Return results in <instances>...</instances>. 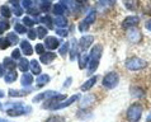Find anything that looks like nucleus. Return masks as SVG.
Returning <instances> with one entry per match:
<instances>
[{
  "label": "nucleus",
  "instance_id": "nucleus-57",
  "mask_svg": "<svg viewBox=\"0 0 151 122\" xmlns=\"http://www.w3.org/2000/svg\"><path fill=\"white\" fill-rule=\"evenodd\" d=\"M8 122H10V121H8Z\"/></svg>",
  "mask_w": 151,
  "mask_h": 122
},
{
  "label": "nucleus",
  "instance_id": "nucleus-34",
  "mask_svg": "<svg viewBox=\"0 0 151 122\" xmlns=\"http://www.w3.org/2000/svg\"><path fill=\"white\" fill-rule=\"evenodd\" d=\"M9 29V22L8 20H0V35Z\"/></svg>",
  "mask_w": 151,
  "mask_h": 122
},
{
  "label": "nucleus",
  "instance_id": "nucleus-33",
  "mask_svg": "<svg viewBox=\"0 0 151 122\" xmlns=\"http://www.w3.org/2000/svg\"><path fill=\"white\" fill-rule=\"evenodd\" d=\"M0 13H1V15L5 17V18H9V17L12 15V12L6 5H3L1 8H0Z\"/></svg>",
  "mask_w": 151,
  "mask_h": 122
},
{
  "label": "nucleus",
  "instance_id": "nucleus-10",
  "mask_svg": "<svg viewBox=\"0 0 151 122\" xmlns=\"http://www.w3.org/2000/svg\"><path fill=\"white\" fill-rule=\"evenodd\" d=\"M140 23V18L136 15H129L124 20H123V23H122V27L126 29H129V28H133V27H136L137 24Z\"/></svg>",
  "mask_w": 151,
  "mask_h": 122
},
{
  "label": "nucleus",
  "instance_id": "nucleus-20",
  "mask_svg": "<svg viewBox=\"0 0 151 122\" xmlns=\"http://www.w3.org/2000/svg\"><path fill=\"white\" fill-rule=\"evenodd\" d=\"M50 75H47V74H41V75H38V78L36 79V83H37V85L38 87H45L46 84H48L50 83Z\"/></svg>",
  "mask_w": 151,
  "mask_h": 122
},
{
  "label": "nucleus",
  "instance_id": "nucleus-6",
  "mask_svg": "<svg viewBox=\"0 0 151 122\" xmlns=\"http://www.w3.org/2000/svg\"><path fill=\"white\" fill-rule=\"evenodd\" d=\"M79 99H80V94H74V95H71L70 98L65 99V100H62V102H60V103H57L56 106L52 108V111H58V109H62V108L70 107L71 104H74L75 102H78Z\"/></svg>",
  "mask_w": 151,
  "mask_h": 122
},
{
  "label": "nucleus",
  "instance_id": "nucleus-5",
  "mask_svg": "<svg viewBox=\"0 0 151 122\" xmlns=\"http://www.w3.org/2000/svg\"><path fill=\"white\" fill-rule=\"evenodd\" d=\"M126 68L131 71H138L147 68V61L142 60L140 57H131L126 61Z\"/></svg>",
  "mask_w": 151,
  "mask_h": 122
},
{
  "label": "nucleus",
  "instance_id": "nucleus-40",
  "mask_svg": "<svg viewBox=\"0 0 151 122\" xmlns=\"http://www.w3.org/2000/svg\"><path fill=\"white\" fill-rule=\"evenodd\" d=\"M99 3L104 6H113L116 4V0H99Z\"/></svg>",
  "mask_w": 151,
  "mask_h": 122
},
{
  "label": "nucleus",
  "instance_id": "nucleus-39",
  "mask_svg": "<svg viewBox=\"0 0 151 122\" xmlns=\"http://www.w3.org/2000/svg\"><path fill=\"white\" fill-rule=\"evenodd\" d=\"M10 46V42L8 41L6 38H0V48L1 50H5Z\"/></svg>",
  "mask_w": 151,
  "mask_h": 122
},
{
  "label": "nucleus",
  "instance_id": "nucleus-26",
  "mask_svg": "<svg viewBox=\"0 0 151 122\" xmlns=\"http://www.w3.org/2000/svg\"><path fill=\"white\" fill-rule=\"evenodd\" d=\"M52 12H53V14H55L56 17H60V15H62L66 12V8L60 3V4H56V5H53Z\"/></svg>",
  "mask_w": 151,
  "mask_h": 122
},
{
  "label": "nucleus",
  "instance_id": "nucleus-48",
  "mask_svg": "<svg viewBox=\"0 0 151 122\" xmlns=\"http://www.w3.org/2000/svg\"><path fill=\"white\" fill-rule=\"evenodd\" d=\"M4 75H5V68L3 64H0V78H4Z\"/></svg>",
  "mask_w": 151,
  "mask_h": 122
},
{
  "label": "nucleus",
  "instance_id": "nucleus-29",
  "mask_svg": "<svg viewBox=\"0 0 151 122\" xmlns=\"http://www.w3.org/2000/svg\"><path fill=\"white\" fill-rule=\"evenodd\" d=\"M36 32H37V37L41 40H43L46 38V36H47V27H43V26H40V27H37L36 29Z\"/></svg>",
  "mask_w": 151,
  "mask_h": 122
},
{
  "label": "nucleus",
  "instance_id": "nucleus-36",
  "mask_svg": "<svg viewBox=\"0 0 151 122\" xmlns=\"http://www.w3.org/2000/svg\"><path fill=\"white\" fill-rule=\"evenodd\" d=\"M68 52H69V43H68V42H65V43L60 47V55L62 57H65Z\"/></svg>",
  "mask_w": 151,
  "mask_h": 122
},
{
  "label": "nucleus",
  "instance_id": "nucleus-1",
  "mask_svg": "<svg viewBox=\"0 0 151 122\" xmlns=\"http://www.w3.org/2000/svg\"><path fill=\"white\" fill-rule=\"evenodd\" d=\"M103 53V46L102 45H95L90 51L89 55V60H88V74H93L94 71L98 69L99 61Z\"/></svg>",
  "mask_w": 151,
  "mask_h": 122
},
{
  "label": "nucleus",
  "instance_id": "nucleus-53",
  "mask_svg": "<svg viewBox=\"0 0 151 122\" xmlns=\"http://www.w3.org/2000/svg\"><path fill=\"white\" fill-rule=\"evenodd\" d=\"M4 95H5V94H4V92H3V90H0V98H3Z\"/></svg>",
  "mask_w": 151,
  "mask_h": 122
},
{
  "label": "nucleus",
  "instance_id": "nucleus-55",
  "mask_svg": "<svg viewBox=\"0 0 151 122\" xmlns=\"http://www.w3.org/2000/svg\"><path fill=\"white\" fill-rule=\"evenodd\" d=\"M0 109H3V104L1 103H0Z\"/></svg>",
  "mask_w": 151,
  "mask_h": 122
},
{
  "label": "nucleus",
  "instance_id": "nucleus-30",
  "mask_svg": "<svg viewBox=\"0 0 151 122\" xmlns=\"http://www.w3.org/2000/svg\"><path fill=\"white\" fill-rule=\"evenodd\" d=\"M6 40L10 42V45H17V43H18V42L20 41V40L18 38V36H17V33H14V32L8 33V35H6Z\"/></svg>",
  "mask_w": 151,
  "mask_h": 122
},
{
  "label": "nucleus",
  "instance_id": "nucleus-28",
  "mask_svg": "<svg viewBox=\"0 0 151 122\" xmlns=\"http://www.w3.org/2000/svg\"><path fill=\"white\" fill-rule=\"evenodd\" d=\"M95 18H96V12L95 10H90L89 13H88V15L84 18V22H86L88 24H93L94 23V20H95Z\"/></svg>",
  "mask_w": 151,
  "mask_h": 122
},
{
  "label": "nucleus",
  "instance_id": "nucleus-21",
  "mask_svg": "<svg viewBox=\"0 0 151 122\" xmlns=\"http://www.w3.org/2000/svg\"><path fill=\"white\" fill-rule=\"evenodd\" d=\"M29 69H31V71L35 75H41L42 69H41V66H40V64H38V61H37V60L29 61Z\"/></svg>",
  "mask_w": 151,
  "mask_h": 122
},
{
  "label": "nucleus",
  "instance_id": "nucleus-22",
  "mask_svg": "<svg viewBox=\"0 0 151 122\" xmlns=\"http://www.w3.org/2000/svg\"><path fill=\"white\" fill-rule=\"evenodd\" d=\"M123 4L128 10L132 12H135L138 8V0H123Z\"/></svg>",
  "mask_w": 151,
  "mask_h": 122
},
{
  "label": "nucleus",
  "instance_id": "nucleus-23",
  "mask_svg": "<svg viewBox=\"0 0 151 122\" xmlns=\"http://www.w3.org/2000/svg\"><path fill=\"white\" fill-rule=\"evenodd\" d=\"M3 65H4V68H5V69H8V71L15 70V61L12 57H5V58H4Z\"/></svg>",
  "mask_w": 151,
  "mask_h": 122
},
{
  "label": "nucleus",
  "instance_id": "nucleus-19",
  "mask_svg": "<svg viewBox=\"0 0 151 122\" xmlns=\"http://www.w3.org/2000/svg\"><path fill=\"white\" fill-rule=\"evenodd\" d=\"M17 78H18V73H17L15 70H10L4 75V80H5V83H8V84L14 83L17 80Z\"/></svg>",
  "mask_w": 151,
  "mask_h": 122
},
{
  "label": "nucleus",
  "instance_id": "nucleus-35",
  "mask_svg": "<svg viewBox=\"0 0 151 122\" xmlns=\"http://www.w3.org/2000/svg\"><path fill=\"white\" fill-rule=\"evenodd\" d=\"M36 23V20H33L32 18H29V17H24L23 18V24L26 27H33Z\"/></svg>",
  "mask_w": 151,
  "mask_h": 122
},
{
  "label": "nucleus",
  "instance_id": "nucleus-9",
  "mask_svg": "<svg viewBox=\"0 0 151 122\" xmlns=\"http://www.w3.org/2000/svg\"><path fill=\"white\" fill-rule=\"evenodd\" d=\"M94 102H95V95L94 94H86L81 98L80 103H79V107L83 108V109H86L90 106H93Z\"/></svg>",
  "mask_w": 151,
  "mask_h": 122
},
{
  "label": "nucleus",
  "instance_id": "nucleus-24",
  "mask_svg": "<svg viewBox=\"0 0 151 122\" xmlns=\"http://www.w3.org/2000/svg\"><path fill=\"white\" fill-rule=\"evenodd\" d=\"M18 69H19L20 71H23V74L27 73V71L29 70V61L27 60L26 57H23V58H20V60H19Z\"/></svg>",
  "mask_w": 151,
  "mask_h": 122
},
{
  "label": "nucleus",
  "instance_id": "nucleus-54",
  "mask_svg": "<svg viewBox=\"0 0 151 122\" xmlns=\"http://www.w3.org/2000/svg\"><path fill=\"white\" fill-rule=\"evenodd\" d=\"M41 3H51V0H41Z\"/></svg>",
  "mask_w": 151,
  "mask_h": 122
},
{
  "label": "nucleus",
  "instance_id": "nucleus-49",
  "mask_svg": "<svg viewBox=\"0 0 151 122\" xmlns=\"http://www.w3.org/2000/svg\"><path fill=\"white\" fill-rule=\"evenodd\" d=\"M71 80H73V78H68V80L64 83V87H65V88H69L70 84H71Z\"/></svg>",
  "mask_w": 151,
  "mask_h": 122
},
{
  "label": "nucleus",
  "instance_id": "nucleus-7",
  "mask_svg": "<svg viewBox=\"0 0 151 122\" xmlns=\"http://www.w3.org/2000/svg\"><path fill=\"white\" fill-rule=\"evenodd\" d=\"M94 42V37L91 36V35H86V36H83L80 40H79V50L80 51H85V50H88L90 47V45Z\"/></svg>",
  "mask_w": 151,
  "mask_h": 122
},
{
  "label": "nucleus",
  "instance_id": "nucleus-3",
  "mask_svg": "<svg viewBox=\"0 0 151 122\" xmlns=\"http://www.w3.org/2000/svg\"><path fill=\"white\" fill-rule=\"evenodd\" d=\"M142 112H144V108L140 103H133L127 108V112H126V117L129 122H138L142 116Z\"/></svg>",
  "mask_w": 151,
  "mask_h": 122
},
{
  "label": "nucleus",
  "instance_id": "nucleus-37",
  "mask_svg": "<svg viewBox=\"0 0 151 122\" xmlns=\"http://www.w3.org/2000/svg\"><path fill=\"white\" fill-rule=\"evenodd\" d=\"M64 121H65L64 117H61V116H51L46 120V122H64Z\"/></svg>",
  "mask_w": 151,
  "mask_h": 122
},
{
  "label": "nucleus",
  "instance_id": "nucleus-15",
  "mask_svg": "<svg viewBox=\"0 0 151 122\" xmlns=\"http://www.w3.org/2000/svg\"><path fill=\"white\" fill-rule=\"evenodd\" d=\"M20 51H23V53L26 55V56H31V55L33 53V48H32V46L28 41L23 40L22 42H20Z\"/></svg>",
  "mask_w": 151,
  "mask_h": 122
},
{
  "label": "nucleus",
  "instance_id": "nucleus-12",
  "mask_svg": "<svg viewBox=\"0 0 151 122\" xmlns=\"http://www.w3.org/2000/svg\"><path fill=\"white\" fill-rule=\"evenodd\" d=\"M96 82H98V75H94V77L89 78L85 83L83 84V85L80 87V90H81V92H89L91 88L95 85V83H96Z\"/></svg>",
  "mask_w": 151,
  "mask_h": 122
},
{
  "label": "nucleus",
  "instance_id": "nucleus-46",
  "mask_svg": "<svg viewBox=\"0 0 151 122\" xmlns=\"http://www.w3.org/2000/svg\"><path fill=\"white\" fill-rule=\"evenodd\" d=\"M36 37H37L36 29H31V31H28V38L29 40H36Z\"/></svg>",
  "mask_w": 151,
  "mask_h": 122
},
{
  "label": "nucleus",
  "instance_id": "nucleus-8",
  "mask_svg": "<svg viewBox=\"0 0 151 122\" xmlns=\"http://www.w3.org/2000/svg\"><path fill=\"white\" fill-rule=\"evenodd\" d=\"M127 38L131 41L132 43H137V42L141 41L142 35H141V32L138 31L136 27H133V28L127 29Z\"/></svg>",
  "mask_w": 151,
  "mask_h": 122
},
{
  "label": "nucleus",
  "instance_id": "nucleus-44",
  "mask_svg": "<svg viewBox=\"0 0 151 122\" xmlns=\"http://www.w3.org/2000/svg\"><path fill=\"white\" fill-rule=\"evenodd\" d=\"M46 98H45V93H40L38 95H36L35 98H33V102H42V100H45Z\"/></svg>",
  "mask_w": 151,
  "mask_h": 122
},
{
  "label": "nucleus",
  "instance_id": "nucleus-16",
  "mask_svg": "<svg viewBox=\"0 0 151 122\" xmlns=\"http://www.w3.org/2000/svg\"><path fill=\"white\" fill-rule=\"evenodd\" d=\"M79 57V68L80 69H86L88 68V60H89V56L86 55V52H80L78 55Z\"/></svg>",
  "mask_w": 151,
  "mask_h": 122
},
{
  "label": "nucleus",
  "instance_id": "nucleus-32",
  "mask_svg": "<svg viewBox=\"0 0 151 122\" xmlns=\"http://www.w3.org/2000/svg\"><path fill=\"white\" fill-rule=\"evenodd\" d=\"M14 31L17 33H19V35H23V33H26L27 32V28L24 24H20V23H17L15 26H14Z\"/></svg>",
  "mask_w": 151,
  "mask_h": 122
},
{
  "label": "nucleus",
  "instance_id": "nucleus-4",
  "mask_svg": "<svg viewBox=\"0 0 151 122\" xmlns=\"http://www.w3.org/2000/svg\"><path fill=\"white\" fill-rule=\"evenodd\" d=\"M118 83H119V75L116 71H111V73L106 74L102 82L103 87L107 88V89H114L118 85Z\"/></svg>",
  "mask_w": 151,
  "mask_h": 122
},
{
  "label": "nucleus",
  "instance_id": "nucleus-42",
  "mask_svg": "<svg viewBox=\"0 0 151 122\" xmlns=\"http://www.w3.org/2000/svg\"><path fill=\"white\" fill-rule=\"evenodd\" d=\"M35 50H36V52H37V53L42 55V53H43V52L46 51V47H45V45H42V43H38V45H36Z\"/></svg>",
  "mask_w": 151,
  "mask_h": 122
},
{
  "label": "nucleus",
  "instance_id": "nucleus-38",
  "mask_svg": "<svg viewBox=\"0 0 151 122\" xmlns=\"http://www.w3.org/2000/svg\"><path fill=\"white\" fill-rule=\"evenodd\" d=\"M32 5H33V0H23L22 1V8H24V9H32Z\"/></svg>",
  "mask_w": 151,
  "mask_h": 122
},
{
  "label": "nucleus",
  "instance_id": "nucleus-11",
  "mask_svg": "<svg viewBox=\"0 0 151 122\" xmlns=\"http://www.w3.org/2000/svg\"><path fill=\"white\" fill-rule=\"evenodd\" d=\"M58 46H60V40L56 38L53 36H50V37H46V41H45V47L48 48V50H56Z\"/></svg>",
  "mask_w": 151,
  "mask_h": 122
},
{
  "label": "nucleus",
  "instance_id": "nucleus-45",
  "mask_svg": "<svg viewBox=\"0 0 151 122\" xmlns=\"http://www.w3.org/2000/svg\"><path fill=\"white\" fill-rule=\"evenodd\" d=\"M56 33L58 36H61V37H68V31H65L64 28H60V29H56Z\"/></svg>",
  "mask_w": 151,
  "mask_h": 122
},
{
  "label": "nucleus",
  "instance_id": "nucleus-31",
  "mask_svg": "<svg viewBox=\"0 0 151 122\" xmlns=\"http://www.w3.org/2000/svg\"><path fill=\"white\" fill-rule=\"evenodd\" d=\"M131 92H132V95L136 97V98H141V97L145 95V92L142 89H140V88H136V87H133L131 89Z\"/></svg>",
  "mask_w": 151,
  "mask_h": 122
},
{
  "label": "nucleus",
  "instance_id": "nucleus-2",
  "mask_svg": "<svg viewBox=\"0 0 151 122\" xmlns=\"http://www.w3.org/2000/svg\"><path fill=\"white\" fill-rule=\"evenodd\" d=\"M5 109H6V115L10 117H19L27 115V113L32 111L31 107L24 106L22 102H8L5 103Z\"/></svg>",
  "mask_w": 151,
  "mask_h": 122
},
{
  "label": "nucleus",
  "instance_id": "nucleus-43",
  "mask_svg": "<svg viewBox=\"0 0 151 122\" xmlns=\"http://www.w3.org/2000/svg\"><path fill=\"white\" fill-rule=\"evenodd\" d=\"M12 58L13 60H20V50L15 48L13 52H12Z\"/></svg>",
  "mask_w": 151,
  "mask_h": 122
},
{
  "label": "nucleus",
  "instance_id": "nucleus-14",
  "mask_svg": "<svg viewBox=\"0 0 151 122\" xmlns=\"http://www.w3.org/2000/svg\"><path fill=\"white\" fill-rule=\"evenodd\" d=\"M35 82V79H33V75L29 74V73H24L22 75V78H20V84L24 87V88H29Z\"/></svg>",
  "mask_w": 151,
  "mask_h": 122
},
{
  "label": "nucleus",
  "instance_id": "nucleus-47",
  "mask_svg": "<svg viewBox=\"0 0 151 122\" xmlns=\"http://www.w3.org/2000/svg\"><path fill=\"white\" fill-rule=\"evenodd\" d=\"M14 14H15L17 17L22 15V14H23V9H22V6H19V5L14 6Z\"/></svg>",
  "mask_w": 151,
  "mask_h": 122
},
{
  "label": "nucleus",
  "instance_id": "nucleus-13",
  "mask_svg": "<svg viewBox=\"0 0 151 122\" xmlns=\"http://www.w3.org/2000/svg\"><path fill=\"white\" fill-rule=\"evenodd\" d=\"M55 58H56V53L55 52H43L40 56V61L42 62V64H45V65H48V64H51Z\"/></svg>",
  "mask_w": 151,
  "mask_h": 122
},
{
  "label": "nucleus",
  "instance_id": "nucleus-25",
  "mask_svg": "<svg viewBox=\"0 0 151 122\" xmlns=\"http://www.w3.org/2000/svg\"><path fill=\"white\" fill-rule=\"evenodd\" d=\"M36 22H40V23H43L45 26H47V28H52V20L48 15H42V17H37V20Z\"/></svg>",
  "mask_w": 151,
  "mask_h": 122
},
{
  "label": "nucleus",
  "instance_id": "nucleus-17",
  "mask_svg": "<svg viewBox=\"0 0 151 122\" xmlns=\"http://www.w3.org/2000/svg\"><path fill=\"white\" fill-rule=\"evenodd\" d=\"M32 92L31 88H28V89L26 90H15V89H9L8 90V95L9 97H24V95H27L29 94Z\"/></svg>",
  "mask_w": 151,
  "mask_h": 122
},
{
  "label": "nucleus",
  "instance_id": "nucleus-18",
  "mask_svg": "<svg viewBox=\"0 0 151 122\" xmlns=\"http://www.w3.org/2000/svg\"><path fill=\"white\" fill-rule=\"evenodd\" d=\"M78 50H79V43H76V40H73V42H71V48H70V60L71 61H74L79 55Z\"/></svg>",
  "mask_w": 151,
  "mask_h": 122
},
{
  "label": "nucleus",
  "instance_id": "nucleus-27",
  "mask_svg": "<svg viewBox=\"0 0 151 122\" xmlns=\"http://www.w3.org/2000/svg\"><path fill=\"white\" fill-rule=\"evenodd\" d=\"M53 23H55L57 27H60V28H64V27H66V26H68V19H66L65 17L60 15V17H56V19L53 20Z\"/></svg>",
  "mask_w": 151,
  "mask_h": 122
},
{
  "label": "nucleus",
  "instance_id": "nucleus-51",
  "mask_svg": "<svg viewBox=\"0 0 151 122\" xmlns=\"http://www.w3.org/2000/svg\"><path fill=\"white\" fill-rule=\"evenodd\" d=\"M10 3L13 4L14 6H17V5H19V0H10Z\"/></svg>",
  "mask_w": 151,
  "mask_h": 122
},
{
  "label": "nucleus",
  "instance_id": "nucleus-41",
  "mask_svg": "<svg viewBox=\"0 0 151 122\" xmlns=\"http://www.w3.org/2000/svg\"><path fill=\"white\" fill-rule=\"evenodd\" d=\"M88 28H89V24H88L86 22L81 20V22L79 23V31H80V32H85V31H88Z\"/></svg>",
  "mask_w": 151,
  "mask_h": 122
},
{
  "label": "nucleus",
  "instance_id": "nucleus-52",
  "mask_svg": "<svg viewBox=\"0 0 151 122\" xmlns=\"http://www.w3.org/2000/svg\"><path fill=\"white\" fill-rule=\"evenodd\" d=\"M146 122H151V113H149L147 118H146Z\"/></svg>",
  "mask_w": 151,
  "mask_h": 122
},
{
  "label": "nucleus",
  "instance_id": "nucleus-50",
  "mask_svg": "<svg viewBox=\"0 0 151 122\" xmlns=\"http://www.w3.org/2000/svg\"><path fill=\"white\" fill-rule=\"evenodd\" d=\"M145 26H146V28H147L149 31H151V19H149L147 22H146V24H145Z\"/></svg>",
  "mask_w": 151,
  "mask_h": 122
},
{
  "label": "nucleus",
  "instance_id": "nucleus-56",
  "mask_svg": "<svg viewBox=\"0 0 151 122\" xmlns=\"http://www.w3.org/2000/svg\"><path fill=\"white\" fill-rule=\"evenodd\" d=\"M78 1H83V0H78Z\"/></svg>",
  "mask_w": 151,
  "mask_h": 122
}]
</instances>
